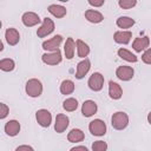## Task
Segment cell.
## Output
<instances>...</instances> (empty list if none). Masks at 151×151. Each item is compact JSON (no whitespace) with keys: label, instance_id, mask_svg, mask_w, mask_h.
<instances>
[{"label":"cell","instance_id":"6da1fadb","mask_svg":"<svg viewBox=\"0 0 151 151\" xmlns=\"http://www.w3.org/2000/svg\"><path fill=\"white\" fill-rule=\"evenodd\" d=\"M111 125L114 130H124L129 125V116L123 111L113 113L111 117Z\"/></svg>","mask_w":151,"mask_h":151},{"label":"cell","instance_id":"7a4b0ae2","mask_svg":"<svg viewBox=\"0 0 151 151\" xmlns=\"http://www.w3.org/2000/svg\"><path fill=\"white\" fill-rule=\"evenodd\" d=\"M25 90H26V93L29 97L37 98V97L41 96V93H42V84H41V81L39 79L32 78V79L27 80Z\"/></svg>","mask_w":151,"mask_h":151},{"label":"cell","instance_id":"3957f363","mask_svg":"<svg viewBox=\"0 0 151 151\" xmlns=\"http://www.w3.org/2000/svg\"><path fill=\"white\" fill-rule=\"evenodd\" d=\"M87 85L94 92L100 91L103 88V86H104V76L101 73H99V72L92 73V76L87 80Z\"/></svg>","mask_w":151,"mask_h":151},{"label":"cell","instance_id":"277c9868","mask_svg":"<svg viewBox=\"0 0 151 151\" xmlns=\"http://www.w3.org/2000/svg\"><path fill=\"white\" fill-rule=\"evenodd\" d=\"M88 130H90L91 134L100 137V136H104L106 133V124L101 119H94V120L90 122Z\"/></svg>","mask_w":151,"mask_h":151},{"label":"cell","instance_id":"5b68a950","mask_svg":"<svg viewBox=\"0 0 151 151\" xmlns=\"http://www.w3.org/2000/svg\"><path fill=\"white\" fill-rule=\"evenodd\" d=\"M53 31H54V22L52 19L46 17L42 20V25L37 29V35L38 38H45L48 34H51Z\"/></svg>","mask_w":151,"mask_h":151},{"label":"cell","instance_id":"8992f818","mask_svg":"<svg viewBox=\"0 0 151 151\" xmlns=\"http://www.w3.org/2000/svg\"><path fill=\"white\" fill-rule=\"evenodd\" d=\"M35 119L38 124L42 127H48L52 123V114L46 109H40L35 112Z\"/></svg>","mask_w":151,"mask_h":151},{"label":"cell","instance_id":"52a82bcc","mask_svg":"<svg viewBox=\"0 0 151 151\" xmlns=\"http://www.w3.org/2000/svg\"><path fill=\"white\" fill-rule=\"evenodd\" d=\"M41 60L42 63L47 64V65H58L61 63L63 57H61V52L60 50H57L54 52H50V53H45L41 55Z\"/></svg>","mask_w":151,"mask_h":151},{"label":"cell","instance_id":"ba28073f","mask_svg":"<svg viewBox=\"0 0 151 151\" xmlns=\"http://www.w3.org/2000/svg\"><path fill=\"white\" fill-rule=\"evenodd\" d=\"M133 74H134V71L131 66H126V65H123V66H119L117 67L116 70V76L118 79L123 80V81H129L133 78Z\"/></svg>","mask_w":151,"mask_h":151},{"label":"cell","instance_id":"9c48e42d","mask_svg":"<svg viewBox=\"0 0 151 151\" xmlns=\"http://www.w3.org/2000/svg\"><path fill=\"white\" fill-rule=\"evenodd\" d=\"M61 41H63V37H61L60 34H57V35H54L53 38H51V39L44 41V42H42V48H44L45 51L54 52V51L59 50V46H60Z\"/></svg>","mask_w":151,"mask_h":151},{"label":"cell","instance_id":"30bf717a","mask_svg":"<svg viewBox=\"0 0 151 151\" xmlns=\"http://www.w3.org/2000/svg\"><path fill=\"white\" fill-rule=\"evenodd\" d=\"M21 21L26 27H33L38 24L41 22V19L39 18V15L34 12H26L22 14L21 17Z\"/></svg>","mask_w":151,"mask_h":151},{"label":"cell","instance_id":"8fae6325","mask_svg":"<svg viewBox=\"0 0 151 151\" xmlns=\"http://www.w3.org/2000/svg\"><path fill=\"white\" fill-rule=\"evenodd\" d=\"M68 124H70V119H68V117L66 114H64V113L57 114L55 123H54V130H55V132L57 133H63L67 129Z\"/></svg>","mask_w":151,"mask_h":151},{"label":"cell","instance_id":"7c38bea8","mask_svg":"<svg viewBox=\"0 0 151 151\" xmlns=\"http://www.w3.org/2000/svg\"><path fill=\"white\" fill-rule=\"evenodd\" d=\"M149 45H150V39H149L147 35H145V37H138V38H136V39L133 40V42H132V48H133L137 53H140L142 51L147 50Z\"/></svg>","mask_w":151,"mask_h":151},{"label":"cell","instance_id":"4fadbf2b","mask_svg":"<svg viewBox=\"0 0 151 151\" xmlns=\"http://www.w3.org/2000/svg\"><path fill=\"white\" fill-rule=\"evenodd\" d=\"M90 68H91V61H90L87 58H85L84 60H81V61L78 63V65H77L76 78H77V79H83V78L87 74V72L90 71Z\"/></svg>","mask_w":151,"mask_h":151},{"label":"cell","instance_id":"5bb4252c","mask_svg":"<svg viewBox=\"0 0 151 151\" xmlns=\"http://www.w3.org/2000/svg\"><path fill=\"white\" fill-rule=\"evenodd\" d=\"M98 110V106L96 104V101L93 100H85L81 105V113L84 117L88 118V117H92Z\"/></svg>","mask_w":151,"mask_h":151},{"label":"cell","instance_id":"9a60e30c","mask_svg":"<svg viewBox=\"0 0 151 151\" xmlns=\"http://www.w3.org/2000/svg\"><path fill=\"white\" fill-rule=\"evenodd\" d=\"M5 38H6V41H7L8 45L15 46L19 42V40H20V34H19V32H18L17 28L9 27L5 32Z\"/></svg>","mask_w":151,"mask_h":151},{"label":"cell","instance_id":"2e32d148","mask_svg":"<svg viewBox=\"0 0 151 151\" xmlns=\"http://www.w3.org/2000/svg\"><path fill=\"white\" fill-rule=\"evenodd\" d=\"M109 96L113 100H118L123 96V90H122L120 85L117 84L113 80H110L109 81Z\"/></svg>","mask_w":151,"mask_h":151},{"label":"cell","instance_id":"e0dca14e","mask_svg":"<svg viewBox=\"0 0 151 151\" xmlns=\"http://www.w3.org/2000/svg\"><path fill=\"white\" fill-rule=\"evenodd\" d=\"M132 38V33L130 31H117L113 34V40L117 44H123V45H127L130 42Z\"/></svg>","mask_w":151,"mask_h":151},{"label":"cell","instance_id":"ac0fdd59","mask_svg":"<svg viewBox=\"0 0 151 151\" xmlns=\"http://www.w3.org/2000/svg\"><path fill=\"white\" fill-rule=\"evenodd\" d=\"M5 132L9 137H15L20 132V123L15 119H12L5 124Z\"/></svg>","mask_w":151,"mask_h":151},{"label":"cell","instance_id":"d6986e66","mask_svg":"<svg viewBox=\"0 0 151 151\" xmlns=\"http://www.w3.org/2000/svg\"><path fill=\"white\" fill-rule=\"evenodd\" d=\"M85 18L87 21L92 22V24H99L104 20V15L96 9H87L85 11Z\"/></svg>","mask_w":151,"mask_h":151},{"label":"cell","instance_id":"ffe728a7","mask_svg":"<svg viewBox=\"0 0 151 151\" xmlns=\"http://www.w3.org/2000/svg\"><path fill=\"white\" fill-rule=\"evenodd\" d=\"M74 50H76V42H74V40L71 37H68L66 39L65 45H64V52H65L66 59L71 60L74 57Z\"/></svg>","mask_w":151,"mask_h":151},{"label":"cell","instance_id":"44dd1931","mask_svg":"<svg viewBox=\"0 0 151 151\" xmlns=\"http://www.w3.org/2000/svg\"><path fill=\"white\" fill-rule=\"evenodd\" d=\"M47 9H48V12H50L53 17H55V18H58V19L64 18V17L66 15V13H67V11H66V8H65L64 6H61V5H57V4L50 5Z\"/></svg>","mask_w":151,"mask_h":151},{"label":"cell","instance_id":"7402d4cb","mask_svg":"<svg viewBox=\"0 0 151 151\" xmlns=\"http://www.w3.org/2000/svg\"><path fill=\"white\" fill-rule=\"evenodd\" d=\"M84 138H85V134L80 129H72L67 134V140L70 143H79V142H83Z\"/></svg>","mask_w":151,"mask_h":151},{"label":"cell","instance_id":"603a6c76","mask_svg":"<svg viewBox=\"0 0 151 151\" xmlns=\"http://www.w3.org/2000/svg\"><path fill=\"white\" fill-rule=\"evenodd\" d=\"M76 46H77V53L79 58H85L90 54V47L86 42H84L83 40L78 39L76 41Z\"/></svg>","mask_w":151,"mask_h":151},{"label":"cell","instance_id":"cb8c5ba5","mask_svg":"<svg viewBox=\"0 0 151 151\" xmlns=\"http://www.w3.org/2000/svg\"><path fill=\"white\" fill-rule=\"evenodd\" d=\"M118 57L125 61H129V63H137V60H138L137 55L126 48H119L118 50Z\"/></svg>","mask_w":151,"mask_h":151},{"label":"cell","instance_id":"d4e9b609","mask_svg":"<svg viewBox=\"0 0 151 151\" xmlns=\"http://www.w3.org/2000/svg\"><path fill=\"white\" fill-rule=\"evenodd\" d=\"M116 24L119 28H123V29L124 28H130L134 25V19H132L130 17H119L117 19Z\"/></svg>","mask_w":151,"mask_h":151},{"label":"cell","instance_id":"484cf974","mask_svg":"<svg viewBox=\"0 0 151 151\" xmlns=\"http://www.w3.org/2000/svg\"><path fill=\"white\" fill-rule=\"evenodd\" d=\"M73 91H74V83L72 81V80H70V79H65V80H63V83L60 84V92H61V94H71V93H73Z\"/></svg>","mask_w":151,"mask_h":151},{"label":"cell","instance_id":"4316f807","mask_svg":"<svg viewBox=\"0 0 151 151\" xmlns=\"http://www.w3.org/2000/svg\"><path fill=\"white\" fill-rule=\"evenodd\" d=\"M14 67H15V63H14L13 59L5 58V59L0 60V68L4 72H11V71L14 70Z\"/></svg>","mask_w":151,"mask_h":151},{"label":"cell","instance_id":"83f0119b","mask_svg":"<svg viewBox=\"0 0 151 151\" xmlns=\"http://www.w3.org/2000/svg\"><path fill=\"white\" fill-rule=\"evenodd\" d=\"M63 107H64V110L67 111V112H73V111H76L77 107H78V100H77L76 98H67V99L64 100Z\"/></svg>","mask_w":151,"mask_h":151},{"label":"cell","instance_id":"f1b7e54d","mask_svg":"<svg viewBox=\"0 0 151 151\" xmlns=\"http://www.w3.org/2000/svg\"><path fill=\"white\" fill-rule=\"evenodd\" d=\"M118 5L123 9H129V8L134 7L137 5V1L136 0H119L118 1Z\"/></svg>","mask_w":151,"mask_h":151},{"label":"cell","instance_id":"f546056e","mask_svg":"<svg viewBox=\"0 0 151 151\" xmlns=\"http://www.w3.org/2000/svg\"><path fill=\"white\" fill-rule=\"evenodd\" d=\"M107 144L104 140H97L92 144V151H106Z\"/></svg>","mask_w":151,"mask_h":151},{"label":"cell","instance_id":"4dcf8cb0","mask_svg":"<svg viewBox=\"0 0 151 151\" xmlns=\"http://www.w3.org/2000/svg\"><path fill=\"white\" fill-rule=\"evenodd\" d=\"M142 60H143L144 64L151 65V48L145 50V52H144L143 55H142Z\"/></svg>","mask_w":151,"mask_h":151},{"label":"cell","instance_id":"1f68e13d","mask_svg":"<svg viewBox=\"0 0 151 151\" xmlns=\"http://www.w3.org/2000/svg\"><path fill=\"white\" fill-rule=\"evenodd\" d=\"M8 112H9L8 106L6 104L1 103L0 104V119H5L7 117V114H8Z\"/></svg>","mask_w":151,"mask_h":151},{"label":"cell","instance_id":"d6a6232c","mask_svg":"<svg viewBox=\"0 0 151 151\" xmlns=\"http://www.w3.org/2000/svg\"><path fill=\"white\" fill-rule=\"evenodd\" d=\"M87 2H88V5H91L93 7H100L104 5L105 0H88Z\"/></svg>","mask_w":151,"mask_h":151},{"label":"cell","instance_id":"836d02e7","mask_svg":"<svg viewBox=\"0 0 151 151\" xmlns=\"http://www.w3.org/2000/svg\"><path fill=\"white\" fill-rule=\"evenodd\" d=\"M15 151H34V150L29 145H20V146H18L15 149Z\"/></svg>","mask_w":151,"mask_h":151},{"label":"cell","instance_id":"e575fe53","mask_svg":"<svg viewBox=\"0 0 151 151\" xmlns=\"http://www.w3.org/2000/svg\"><path fill=\"white\" fill-rule=\"evenodd\" d=\"M70 151H88V149L86 146H83V145H78V146H74L72 147Z\"/></svg>","mask_w":151,"mask_h":151},{"label":"cell","instance_id":"d590c367","mask_svg":"<svg viewBox=\"0 0 151 151\" xmlns=\"http://www.w3.org/2000/svg\"><path fill=\"white\" fill-rule=\"evenodd\" d=\"M147 122L151 125V112H149V114H147Z\"/></svg>","mask_w":151,"mask_h":151}]
</instances>
